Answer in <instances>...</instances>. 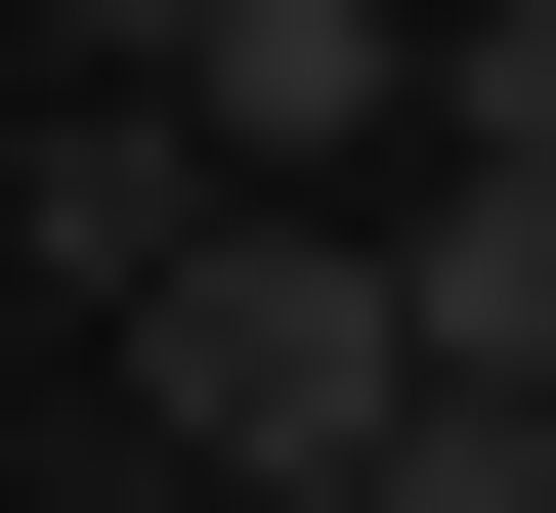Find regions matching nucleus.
I'll list each match as a JSON object with an SVG mask.
<instances>
[{
    "label": "nucleus",
    "mask_w": 556,
    "mask_h": 513,
    "mask_svg": "<svg viewBox=\"0 0 556 513\" xmlns=\"http://www.w3.org/2000/svg\"><path fill=\"white\" fill-rule=\"evenodd\" d=\"M129 428H172V471H386V428H428V385H386V257H343V215H172V257H129Z\"/></svg>",
    "instance_id": "1"
},
{
    "label": "nucleus",
    "mask_w": 556,
    "mask_h": 513,
    "mask_svg": "<svg viewBox=\"0 0 556 513\" xmlns=\"http://www.w3.org/2000/svg\"><path fill=\"white\" fill-rule=\"evenodd\" d=\"M343 257H386V385L428 428H556V129H428Z\"/></svg>",
    "instance_id": "2"
},
{
    "label": "nucleus",
    "mask_w": 556,
    "mask_h": 513,
    "mask_svg": "<svg viewBox=\"0 0 556 513\" xmlns=\"http://www.w3.org/2000/svg\"><path fill=\"white\" fill-rule=\"evenodd\" d=\"M129 86H172V171H214V215H300V171H386V129H428V0H172Z\"/></svg>",
    "instance_id": "3"
},
{
    "label": "nucleus",
    "mask_w": 556,
    "mask_h": 513,
    "mask_svg": "<svg viewBox=\"0 0 556 513\" xmlns=\"http://www.w3.org/2000/svg\"><path fill=\"white\" fill-rule=\"evenodd\" d=\"M172 215H214V171H172V86H86V129H0V257H43V299H129Z\"/></svg>",
    "instance_id": "4"
},
{
    "label": "nucleus",
    "mask_w": 556,
    "mask_h": 513,
    "mask_svg": "<svg viewBox=\"0 0 556 513\" xmlns=\"http://www.w3.org/2000/svg\"><path fill=\"white\" fill-rule=\"evenodd\" d=\"M428 129H556V0H428Z\"/></svg>",
    "instance_id": "5"
},
{
    "label": "nucleus",
    "mask_w": 556,
    "mask_h": 513,
    "mask_svg": "<svg viewBox=\"0 0 556 513\" xmlns=\"http://www.w3.org/2000/svg\"><path fill=\"white\" fill-rule=\"evenodd\" d=\"M172 513H386V471H172Z\"/></svg>",
    "instance_id": "6"
},
{
    "label": "nucleus",
    "mask_w": 556,
    "mask_h": 513,
    "mask_svg": "<svg viewBox=\"0 0 556 513\" xmlns=\"http://www.w3.org/2000/svg\"><path fill=\"white\" fill-rule=\"evenodd\" d=\"M43 43H172V0H43Z\"/></svg>",
    "instance_id": "7"
}]
</instances>
